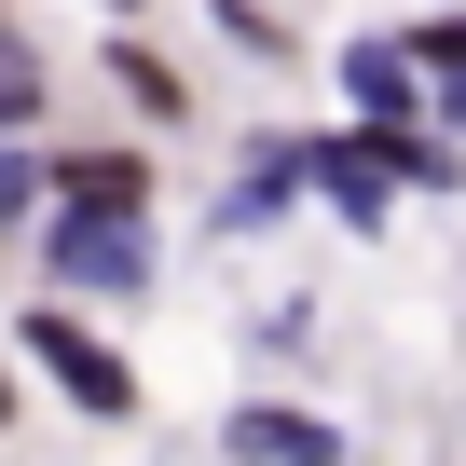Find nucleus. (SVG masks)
<instances>
[{
  "instance_id": "obj_2",
  "label": "nucleus",
  "mask_w": 466,
  "mask_h": 466,
  "mask_svg": "<svg viewBox=\"0 0 466 466\" xmlns=\"http://www.w3.org/2000/svg\"><path fill=\"white\" fill-rule=\"evenodd\" d=\"M28 357H42V370H56V398H83L96 425H124V411H137V370L69 316V289H42V302H28Z\"/></svg>"
},
{
  "instance_id": "obj_6",
  "label": "nucleus",
  "mask_w": 466,
  "mask_h": 466,
  "mask_svg": "<svg viewBox=\"0 0 466 466\" xmlns=\"http://www.w3.org/2000/svg\"><path fill=\"white\" fill-rule=\"evenodd\" d=\"M398 42H411V69H425V110L466 137V0H439V15H425V28H398Z\"/></svg>"
},
{
  "instance_id": "obj_9",
  "label": "nucleus",
  "mask_w": 466,
  "mask_h": 466,
  "mask_svg": "<svg viewBox=\"0 0 466 466\" xmlns=\"http://www.w3.org/2000/svg\"><path fill=\"white\" fill-rule=\"evenodd\" d=\"M0 425H15V384H0Z\"/></svg>"
},
{
  "instance_id": "obj_1",
  "label": "nucleus",
  "mask_w": 466,
  "mask_h": 466,
  "mask_svg": "<svg viewBox=\"0 0 466 466\" xmlns=\"http://www.w3.org/2000/svg\"><path fill=\"white\" fill-rule=\"evenodd\" d=\"M42 275H56L69 302L151 289V233H137V206H56V219H42Z\"/></svg>"
},
{
  "instance_id": "obj_8",
  "label": "nucleus",
  "mask_w": 466,
  "mask_h": 466,
  "mask_svg": "<svg viewBox=\"0 0 466 466\" xmlns=\"http://www.w3.org/2000/svg\"><path fill=\"white\" fill-rule=\"evenodd\" d=\"M28 110H42V56L0 28V124H28Z\"/></svg>"
},
{
  "instance_id": "obj_7",
  "label": "nucleus",
  "mask_w": 466,
  "mask_h": 466,
  "mask_svg": "<svg viewBox=\"0 0 466 466\" xmlns=\"http://www.w3.org/2000/svg\"><path fill=\"white\" fill-rule=\"evenodd\" d=\"M56 206H151V165L137 151H83V165H56Z\"/></svg>"
},
{
  "instance_id": "obj_3",
  "label": "nucleus",
  "mask_w": 466,
  "mask_h": 466,
  "mask_svg": "<svg viewBox=\"0 0 466 466\" xmlns=\"http://www.w3.org/2000/svg\"><path fill=\"white\" fill-rule=\"evenodd\" d=\"M316 192H329L357 233H384V219H398V165H384V124H370V110H357L343 137H316Z\"/></svg>"
},
{
  "instance_id": "obj_10",
  "label": "nucleus",
  "mask_w": 466,
  "mask_h": 466,
  "mask_svg": "<svg viewBox=\"0 0 466 466\" xmlns=\"http://www.w3.org/2000/svg\"><path fill=\"white\" fill-rule=\"evenodd\" d=\"M110 15H137V0H110Z\"/></svg>"
},
{
  "instance_id": "obj_5",
  "label": "nucleus",
  "mask_w": 466,
  "mask_h": 466,
  "mask_svg": "<svg viewBox=\"0 0 466 466\" xmlns=\"http://www.w3.org/2000/svg\"><path fill=\"white\" fill-rule=\"evenodd\" d=\"M219 439H233V452H289V466H329V452H343V425H329V411H289V398H248Z\"/></svg>"
},
{
  "instance_id": "obj_4",
  "label": "nucleus",
  "mask_w": 466,
  "mask_h": 466,
  "mask_svg": "<svg viewBox=\"0 0 466 466\" xmlns=\"http://www.w3.org/2000/svg\"><path fill=\"white\" fill-rule=\"evenodd\" d=\"M343 96H357L370 124H398V110H425V69H411V42H398V28H370V42H343Z\"/></svg>"
}]
</instances>
